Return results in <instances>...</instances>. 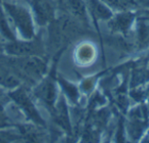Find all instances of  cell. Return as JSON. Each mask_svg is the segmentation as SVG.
<instances>
[{
	"label": "cell",
	"instance_id": "obj_9",
	"mask_svg": "<svg viewBox=\"0 0 149 143\" xmlns=\"http://www.w3.org/2000/svg\"><path fill=\"white\" fill-rule=\"evenodd\" d=\"M52 116H53L54 122L61 127L65 132L72 133V126L70 123V118H68V107H66L65 101H64V97L60 96L58 101H56L55 106L51 110Z\"/></svg>",
	"mask_w": 149,
	"mask_h": 143
},
{
	"label": "cell",
	"instance_id": "obj_4",
	"mask_svg": "<svg viewBox=\"0 0 149 143\" xmlns=\"http://www.w3.org/2000/svg\"><path fill=\"white\" fill-rule=\"evenodd\" d=\"M56 61L53 63L50 73L41 80L34 89L33 93L43 103L52 110L57 101V77L55 72Z\"/></svg>",
	"mask_w": 149,
	"mask_h": 143
},
{
	"label": "cell",
	"instance_id": "obj_15",
	"mask_svg": "<svg viewBox=\"0 0 149 143\" xmlns=\"http://www.w3.org/2000/svg\"><path fill=\"white\" fill-rule=\"evenodd\" d=\"M57 81L59 82L61 87L63 88V91L65 92V94L68 96V98H70L74 103H77L78 98H79V94H78V90H77V88H76V86L68 83V81H65V80L60 77H57Z\"/></svg>",
	"mask_w": 149,
	"mask_h": 143
},
{
	"label": "cell",
	"instance_id": "obj_7",
	"mask_svg": "<svg viewBox=\"0 0 149 143\" xmlns=\"http://www.w3.org/2000/svg\"><path fill=\"white\" fill-rule=\"evenodd\" d=\"M60 7L64 13L89 28L90 17L85 0H60Z\"/></svg>",
	"mask_w": 149,
	"mask_h": 143
},
{
	"label": "cell",
	"instance_id": "obj_5",
	"mask_svg": "<svg viewBox=\"0 0 149 143\" xmlns=\"http://www.w3.org/2000/svg\"><path fill=\"white\" fill-rule=\"evenodd\" d=\"M8 96L15 102V104H17V106L21 108L22 112L25 114V116H27L29 120H31L37 126L45 127V122L39 114V112L36 108L31 96L28 93V90H26V87L19 86L11 92H9Z\"/></svg>",
	"mask_w": 149,
	"mask_h": 143
},
{
	"label": "cell",
	"instance_id": "obj_3",
	"mask_svg": "<svg viewBox=\"0 0 149 143\" xmlns=\"http://www.w3.org/2000/svg\"><path fill=\"white\" fill-rule=\"evenodd\" d=\"M4 54L11 56H44L45 48L40 36L30 40H13L4 44Z\"/></svg>",
	"mask_w": 149,
	"mask_h": 143
},
{
	"label": "cell",
	"instance_id": "obj_18",
	"mask_svg": "<svg viewBox=\"0 0 149 143\" xmlns=\"http://www.w3.org/2000/svg\"><path fill=\"white\" fill-rule=\"evenodd\" d=\"M148 5H149V3H148Z\"/></svg>",
	"mask_w": 149,
	"mask_h": 143
},
{
	"label": "cell",
	"instance_id": "obj_17",
	"mask_svg": "<svg viewBox=\"0 0 149 143\" xmlns=\"http://www.w3.org/2000/svg\"><path fill=\"white\" fill-rule=\"evenodd\" d=\"M4 54V44L0 43V55Z\"/></svg>",
	"mask_w": 149,
	"mask_h": 143
},
{
	"label": "cell",
	"instance_id": "obj_14",
	"mask_svg": "<svg viewBox=\"0 0 149 143\" xmlns=\"http://www.w3.org/2000/svg\"><path fill=\"white\" fill-rule=\"evenodd\" d=\"M136 40L139 49H144L149 45V25L144 21V19L139 22Z\"/></svg>",
	"mask_w": 149,
	"mask_h": 143
},
{
	"label": "cell",
	"instance_id": "obj_8",
	"mask_svg": "<svg viewBox=\"0 0 149 143\" xmlns=\"http://www.w3.org/2000/svg\"><path fill=\"white\" fill-rule=\"evenodd\" d=\"M135 15L131 10L128 11H120L118 15H112L108 20V29L113 34H122L126 36L130 32L132 28V24L134 23Z\"/></svg>",
	"mask_w": 149,
	"mask_h": 143
},
{
	"label": "cell",
	"instance_id": "obj_11",
	"mask_svg": "<svg viewBox=\"0 0 149 143\" xmlns=\"http://www.w3.org/2000/svg\"><path fill=\"white\" fill-rule=\"evenodd\" d=\"M19 86H21V80L7 68L0 64V87L13 90Z\"/></svg>",
	"mask_w": 149,
	"mask_h": 143
},
{
	"label": "cell",
	"instance_id": "obj_6",
	"mask_svg": "<svg viewBox=\"0 0 149 143\" xmlns=\"http://www.w3.org/2000/svg\"><path fill=\"white\" fill-rule=\"evenodd\" d=\"M35 22L41 27H46L56 19V6L52 0H30Z\"/></svg>",
	"mask_w": 149,
	"mask_h": 143
},
{
	"label": "cell",
	"instance_id": "obj_13",
	"mask_svg": "<svg viewBox=\"0 0 149 143\" xmlns=\"http://www.w3.org/2000/svg\"><path fill=\"white\" fill-rule=\"evenodd\" d=\"M109 8L116 9V11H128L138 8L140 2L138 0H101Z\"/></svg>",
	"mask_w": 149,
	"mask_h": 143
},
{
	"label": "cell",
	"instance_id": "obj_12",
	"mask_svg": "<svg viewBox=\"0 0 149 143\" xmlns=\"http://www.w3.org/2000/svg\"><path fill=\"white\" fill-rule=\"evenodd\" d=\"M0 36H2L7 41H13L17 39V35L13 33L9 26V21L7 19V15L4 10L1 0H0Z\"/></svg>",
	"mask_w": 149,
	"mask_h": 143
},
{
	"label": "cell",
	"instance_id": "obj_10",
	"mask_svg": "<svg viewBox=\"0 0 149 143\" xmlns=\"http://www.w3.org/2000/svg\"><path fill=\"white\" fill-rule=\"evenodd\" d=\"M89 15L94 20L108 21L112 17V11L101 0H85Z\"/></svg>",
	"mask_w": 149,
	"mask_h": 143
},
{
	"label": "cell",
	"instance_id": "obj_1",
	"mask_svg": "<svg viewBox=\"0 0 149 143\" xmlns=\"http://www.w3.org/2000/svg\"><path fill=\"white\" fill-rule=\"evenodd\" d=\"M0 64L13 72L28 85H37L47 72V61L43 56L0 55Z\"/></svg>",
	"mask_w": 149,
	"mask_h": 143
},
{
	"label": "cell",
	"instance_id": "obj_16",
	"mask_svg": "<svg viewBox=\"0 0 149 143\" xmlns=\"http://www.w3.org/2000/svg\"><path fill=\"white\" fill-rule=\"evenodd\" d=\"M4 102L0 101V126H2L3 128H5L6 126H9L8 122V118H7L6 114L4 112V106H3Z\"/></svg>",
	"mask_w": 149,
	"mask_h": 143
},
{
	"label": "cell",
	"instance_id": "obj_2",
	"mask_svg": "<svg viewBox=\"0 0 149 143\" xmlns=\"http://www.w3.org/2000/svg\"><path fill=\"white\" fill-rule=\"evenodd\" d=\"M2 5L15 31L23 39L30 40L36 37L33 15L26 7L6 1H2Z\"/></svg>",
	"mask_w": 149,
	"mask_h": 143
}]
</instances>
